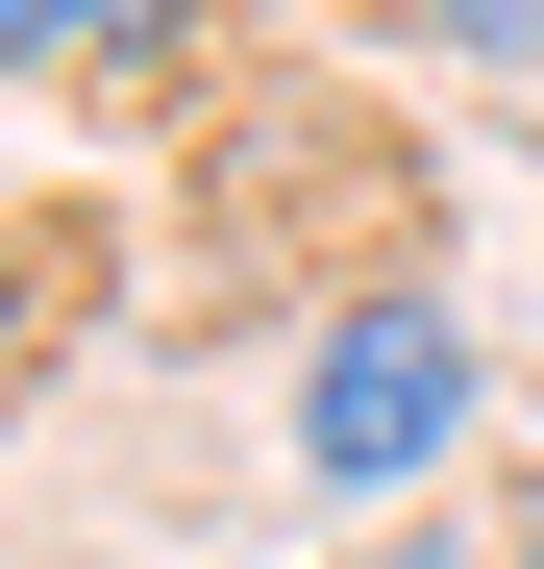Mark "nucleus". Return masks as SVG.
I'll list each match as a JSON object with an SVG mask.
<instances>
[{
    "label": "nucleus",
    "mask_w": 544,
    "mask_h": 569,
    "mask_svg": "<svg viewBox=\"0 0 544 569\" xmlns=\"http://www.w3.org/2000/svg\"><path fill=\"white\" fill-rule=\"evenodd\" d=\"M445 421H471V322H445V298H346V322L298 347V446H322V496H396Z\"/></svg>",
    "instance_id": "1"
},
{
    "label": "nucleus",
    "mask_w": 544,
    "mask_h": 569,
    "mask_svg": "<svg viewBox=\"0 0 544 569\" xmlns=\"http://www.w3.org/2000/svg\"><path fill=\"white\" fill-rule=\"evenodd\" d=\"M199 0H0V74H149Z\"/></svg>",
    "instance_id": "2"
},
{
    "label": "nucleus",
    "mask_w": 544,
    "mask_h": 569,
    "mask_svg": "<svg viewBox=\"0 0 544 569\" xmlns=\"http://www.w3.org/2000/svg\"><path fill=\"white\" fill-rule=\"evenodd\" d=\"M421 26H471L495 74H544V0H421Z\"/></svg>",
    "instance_id": "3"
},
{
    "label": "nucleus",
    "mask_w": 544,
    "mask_h": 569,
    "mask_svg": "<svg viewBox=\"0 0 544 569\" xmlns=\"http://www.w3.org/2000/svg\"><path fill=\"white\" fill-rule=\"evenodd\" d=\"M520 569H544V520H520Z\"/></svg>",
    "instance_id": "4"
}]
</instances>
